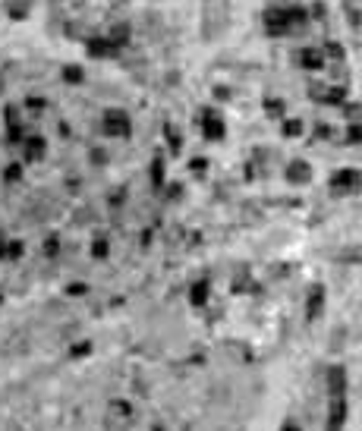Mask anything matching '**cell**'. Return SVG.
<instances>
[{
	"mask_svg": "<svg viewBox=\"0 0 362 431\" xmlns=\"http://www.w3.org/2000/svg\"><path fill=\"white\" fill-rule=\"evenodd\" d=\"M205 132H208L211 139H214V135H221V132H224V126L218 123V120H205Z\"/></svg>",
	"mask_w": 362,
	"mask_h": 431,
	"instance_id": "obj_3",
	"label": "cell"
},
{
	"mask_svg": "<svg viewBox=\"0 0 362 431\" xmlns=\"http://www.w3.org/2000/svg\"><path fill=\"white\" fill-rule=\"evenodd\" d=\"M107 129H110V132H126L129 123H126L123 114H107Z\"/></svg>",
	"mask_w": 362,
	"mask_h": 431,
	"instance_id": "obj_2",
	"label": "cell"
},
{
	"mask_svg": "<svg viewBox=\"0 0 362 431\" xmlns=\"http://www.w3.org/2000/svg\"><path fill=\"white\" fill-rule=\"evenodd\" d=\"M299 60H303L306 70H318V66H324V57L318 54V50H303V54H299Z\"/></svg>",
	"mask_w": 362,
	"mask_h": 431,
	"instance_id": "obj_1",
	"label": "cell"
}]
</instances>
